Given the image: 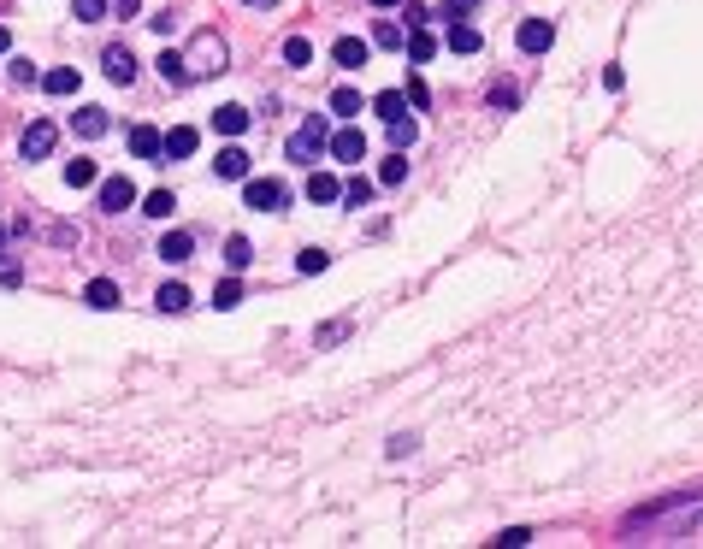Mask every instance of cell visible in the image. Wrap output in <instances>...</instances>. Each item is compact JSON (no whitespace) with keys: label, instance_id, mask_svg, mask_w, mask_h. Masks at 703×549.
<instances>
[{"label":"cell","instance_id":"cell-27","mask_svg":"<svg viewBox=\"0 0 703 549\" xmlns=\"http://www.w3.org/2000/svg\"><path fill=\"white\" fill-rule=\"evenodd\" d=\"M65 183H71V189H89V183H101L95 160H65Z\"/></svg>","mask_w":703,"mask_h":549},{"label":"cell","instance_id":"cell-19","mask_svg":"<svg viewBox=\"0 0 703 549\" xmlns=\"http://www.w3.org/2000/svg\"><path fill=\"white\" fill-rule=\"evenodd\" d=\"M444 42L455 48V54H479V42H485V36H479V30H473L467 18H455V24H449V36H444Z\"/></svg>","mask_w":703,"mask_h":549},{"label":"cell","instance_id":"cell-6","mask_svg":"<svg viewBox=\"0 0 703 549\" xmlns=\"http://www.w3.org/2000/svg\"><path fill=\"white\" fill-rule=\"evenodd\" d=\"M95 201H101V213H125V207H136V183L119 172V178H101L95 183Z\"/></svg>","mask_w":703,"mask_h":549},{"label":"cell","instance_id":"cell-44","mask_svg":"<svg viewBox=\"0 0 703 549\" xmlns=\"http://www.w3.org/2000/svg\"><path fill=\"white\" fill-rule=\"evenodd\" d=\"M107 12H119V18H136V12H142V0H107Z\"/></svg>","mask_w":703,"mask_h":549},{"label":"cell","instance_id":"cell-24","mask_svg":"<svg viewBox=\"0 0 703 549\" xmlns=\"http://www.w3.org/2000/svg\"><path fill=\"white\" fill-rule=\"evenodd\" d=\"M402 42H408V30H402L396 18H379V24H373V48H402Z\"/></svg>","mask_w":703,"mask_h":549},{"label":"cell","instance_id":"cell-20","mask_svg":"<svg viewBox=\"0 0 703 549\" xmlns=\"http://www.w3.org/2000/svg\"><path fill=\"white\" fill-rule=\"evenodd\" d=\"M402 48H408V60H414V65H426L432 54H438V36L420 24V30H408V42H402Z\"/></svg>","mask_w":703,"mask_h":549},{"label":"cell","instance_id":"cell-26","mask_svg":"<svg viewBox=\"0 0 703 549\" xmlns=\"http://www.w3.org/2000/svg\"><path fill=\"white\" fill-rule=\"evenodd\" d=\"M213 307H219V313L243 307V284H237V278H219V284H213Z\"/></svg>","mask_w":703,"mask_h":549},{"label":"cell","instance_id":"cell-34","mask_svg":"<svg viewBox=\"0 0 703 549\" xmlns=\"http://www.w3.org/2000/svg\"><path fill=\"white\" fill-rule=\"evenodd\" d=\"M343 201H349V207H367V201H373V183H367L361 172H355V178L343 183Z\"/></svg>","mask_w":703,"mask_h":549},{"label":"cell","instance_id":"cell-12","mask_svg":"<svg viewBox=\"0 0 703 549\" xmlns=\"http://www.w3.org/2000/svg\"><path fill=\"white\" fill-rule=\"evenodd\" d=\"M213 172H219L225 183H243V178H249V148H219Z\"/></svg>","mask_w":703,"mask_h":549},{"label":"cell","instance_id":"cell-36","mask_svg":"<svg viewBox=\"0 0 703 549\" xmlns=\"http://www.w3.org/2000/svg\"><path fill=\"white\" fill-rule=\"evenodd\" d=\"M414 449H420V437H414V431H396V437L384 443V455H390V461H402V455H414Z\"/></svg>","mask_w":703,"mask_h":549},{"label":"cell","instance_id":"cell-1","mask_svg":"<svg viewBox=\"0 0 703 549\" xmlns=\"http://www.w3.org/2000/svg\"><path fill=\"white\" fill-rule=\"evenodd\" d=\"M178 54H184V77H190V83H207V77H219V71L231 65V48H225L219 30H195Z\"/></svg>","mask_w":703,"mask_h":549},{"label":"cell","instance_id":"cell-8","mask_svg":"<svg viewBox=\"0 0 703 549\" xmlns=\"http://www.w3.org/2000/svg\"><path fill=\"white\" fill-rule=\"evenodd\" d=\"M107 130H113V119H107L101 107H77V113H71V136H77V142H101Z\"/></svg>","mask_w":703,"mask_h":549},{"label":"cell","instance_id":"cell-5","mask_svg":"<svg viewBox=\"0 0 703 549\" xmlns=\"http://www.w3.org/2000/svg\"><path fill=\"white\" fill-rule=\"evenodd\" d=\"M550 42H556V24L550 18H520V30H514V48L520 54H550Z\"/></svg>","mask_w":703,"mask_h":549},{"label":"cell","instance_id":"cell-45","mask_svg":"<svg viewBox=\"0 0 703 549\" xmlns=\"http://www.w3.org/2000/svg\"><path fill=\"white\" fill-rule=\"evenodd\" d=\"M243 6H255V12H266V6H278V0H243Z\"/></svg>","mask_w":703,"mask_h":549},{"label":"cell","instance_id":"cell-31","mask_svg":"<svg viewBox=\"0 0 703 549\" xmlns=\"http://www.w3.org/2000/svg\"><path fill=\"white\" fill-rule=\"evenodd\" d=\"M402 178H408V154L396 148V154H390V160H384V166H379V183H384V189H396V183H402Z\"/></svg>","mask_w":703,"mask_h":549},{"label":"cell","instance_id":"cell-49","mask_svg":"<svg viewBox=\"0 0 703 549\" xmlns=\"http://www.w3.org/2000/svg\"><path fill=\"white\" fill-rule=\"evenodd\" d=\"M698 526H703V514H698Z\"/></svg>","mask_w":703,"mask_h":549},{"label":"cell","instance_id":"cell-43","mask_svg":"<svg viewBox=\"0 0 703 549\" xmlns=\"http://www.w3.org/2000/svg\"><path fill=\"white\" fill-rule=\"evenodd\" d=\"M402 18H408V30H420V24H432V12H426V6H414V0H408V12H402Z\"/></svg>","mask_w":703,"mask_h":549},{"label":"cell","instance_id":"cell-23","mask_svg":"<svg viewBox=\"0 0 703 549\" xmlns=\"http://www.w3.org/2000/svg\"><path fill=\"white\" fill-rule=\"evenodd\" d=\"M284 65H290V71H308V65H314V42H308V36H290V42H284Z\"/></svg>","mask_w":703,"mask_h":549},{"label":"cell","instance_id":"cell-47","mask_svg":"<svg viewBox=\"0 0 703 549\" xmlns=\"http://www.w3.org/2000/svg\"><path fill=\"white\" fill-rule=\"evenodd\" d=\"M373 6H384V12H390V6H402V0H373Z\"/></svg>","mask_w":703,"mask_h":549},{"label":"cell","instance_id":"cell-42","mask_svg":"<svg viewBox=\"0 0 703 549\" xmlns=\"http://www.w3.org/2000/svg\"><path fill=\"white\" fill-rule=\"evenodd\" d=\"M473 6H479V0H444V18H449V24H455V18H467Z\"/></svg>","mask_w":703,"mask_h":549},{"label":"cell","instance_id":"cell-4","mask_svg":"<svg viewBox=\"0 0 703 549\" xmlns=\"http://www.w3.org/2000/svg\"><path fill=\"white\" fill-rule=\"evenodd\" d=\"M54 142H60V124H54V119H30V124H24V136H18V154L36 166V160H48V154H54Z\"/></svg>","mask_w":703,"mask_h":549},{"label":"cell","instance_id":"cell-11","mask_svg":"<svg viewBox=\"0 0 703 549\" xmlns=\"http://www.w3.org/2000/svg\"><path fill=\"white\" fill-rule=\"evenodd\" d=\"M367 54H373V48H367L361 36H337V42H331V60L343 65V71H361V65H367Z\"/></svg>","mask_w":703,"mask_h":549},{"label":"cell","instance_id":"cell-17","mask_svg":"<svg viewBox=\"0 0 703 549\" xmlns=\"http://www.w3.org/2000/svg\"><path fill=\"white\" fill-rule=\"evenodd\" d=\"M42 89H48L54 101H65V95H77V71H71V65H54V71H42Z\"/></svg>","mask_w":703,"mask_h":549},{"label":"cell","instance_id":"cell-9","mask_svg":"<svg viewBox=\"0 0 703 549\" xmlns=\"http://www.w3.org/2000/svg\"><path fill=\"white\" fill-rule=\"evenodd\" d=\"M195 142H201V136H195L190 124L166 130V136H160V166H166V160H190V154H195Z\"/></svg>","mask_w":703,"mask_h":549},{"label":"cell","instance_id":"cell-46","mask_svg":"<svg viewBox=\"0 0 703 549\" xmlns=\"http://www.w3.org/2000/svg\"><path fill=\"white\" fill-rule=\"evenodd\" d=\"M0 54H12V36H6V30H0Z\"/></svg>","mask_w":703,"mask_h":549},{"label":"cell","instance_id":"cell-28","mask_svg":"<svg viewBox=\"0 0 703 549\" xmlns=\"http://www.w3.org/2000/svg\"><path fill=\"white\" fill-rule=\"evenodd\" d=\"M154 307H160V313H184V307H190V290H184V284H160Z\"/></svg>","mask_w":703,"mask_h":549},{"label":"cell","instance_id":"cell-14","mask_svg":"<svg viewBox=\"0 0 703 549\" xmlns=\"http://www.w3.org/2000/svg\"><path fill=\"white\" fill-rule=\"evenodd\" d=\"M190 254H195V237H190V231H166V237H160V260H166V266H184Z\"/></svg>","mask_w":703,"mask_h":549},{"label":"cell","instance_id":"cell-35","mask_svg":"<svg viewBox=\"0 0 703 549\" xmlns=\"http://www.w3.org/2000/svg\"><path fill=\"white\" fill-rule=\"evenodd\" d=\"M325 266H331V254H325V248H302V254H296V272H308V278L325 272Z\"/></svg>","mask_w":703,"mask_h":549},{"label":"cell","instance_id":"cell-38","mask_svg":"<svg viewBox=\"0 0 703 549\" xmlns=\"http://www.w3.org/2000/svg\"><path fill=\"white\" fill-rule=\"evenodd\" d=\"M48 243H60V248H77V243H83V231H77V225H54V231H48Z\"/></svg>","mask_w":703,"mask_h":549},{"label":"cell","instance_id":"cell-29","mask_svg":"<svg viewBox=\"0 0 703 549\" xmlns=\"http://www.w3.org/2000/svg\"><path fill=\"white\" fill-rule=\"evenodd\" d=\"M331 113L337 119H361V95L355 89H331Z\"/></svg>","mask_w":703,"mask_h":549},{"label":"cell","instance_id":"cell-3","mask_svg":"<svg viewBox=\"0 0 703 549\" xmlns=\"http://www.w3.org/2000/svg\"><path fill=\"white\" fill-rule=\"evenodd\" d=\"M243 207H255V213H284V207H290V189L278 178H243Z\"/></svg>","mask_w":703,"mask_h":549},{"label":"cell","instance_id":"cell-39","mask_svg":"<svg viewBox=\"0 0 703 549\" xmlns=\"http://www.w3.org/2000/svg\"><path fill=\"white\" fill-rule=\"evenodd\" d=\"M514 101H520V89H514V83H497V89H491V107H514Z\"/></svg>","mask_w":703,"mask_h":549},{"label":"cell","instance_id":"cell-22","mask_svg":"<svg viewBox=\"0 0 703 549\" xmlns=\"http://www.w3.org/2000/svg\"><path fill=\"white\" fill-rule=\"evenodd\" d=\"M373 113H379L384 124H390V119H408V95H402V89H384V95H373Z\"/></svg>","mask_w":703,"mask_h":549},{"label":"cell","instance_id":"cell-30","mask_svg":"<svg viewBox=\"0 0 703 549\" xmlns=\"http://www.w3.org/2000/svg\"><path fill=\"white\" fill-rule=\"evenodd\" d=\"M172 207H178V195H172V189H154V195L142 201V213H148V219H172Z\"/></svg>","mask_w":703,"mask_h":549},{"label":"cell","instance_id":"cell-32","mask_svg":"<svg viewBox=\"0 0 703 549\" xmlns=\"http://www.w3.org/2000/svg\"><path fill=\"white\" fill-rule=\"evenodd\" d=\"M390 142H396V148L408 154V148L420 142V124H414V119H390Z\"/></svg>","mask_w":703,"mask_h":549},{"label":"cell","instance_id":"cell-15","mask_svg":"<svg viewBox=\"0 0 703 549\" xmlns=\"http://www.w3.org/2000/svg\"><path fill=\"white\" fill-rule=\"evenodd\" d=\"M130 154L160 166V130H154V124H136V130H130Z\"/></svg>","mask_w":703,"mask_h":549},{"label":"cell","instance_id":"cell-48","mask_svg":"<svg viewBox=\"0 0 703 549\" xmlns=\"http://www.w3.org/2000/svg\"><path fill=\"white\" fill-rule=\"evenodd\" d=\"M6 243H12V231H0V248H6Z\"/></svg>","mask_w":703,"mask_h":549},{"label":"cell","instance_id":"cell-7","mask_svg":"<svg viewBox=\"0 0 703 549\" xmlns=\"http://www.w3.org/2000/svg\"><path fill=\"white\" fill-rule=\"evenodd\" d=\"M325 148H331V160H343V166H361V160H367V136H361L355 124H349V130H337Z\"/></svg>","mask_w":703,"mask_h":549},{"label":"cell","instance_id":"cell-13","mask_svg":"<svg viewBox=\"0 0 703 549\" xmlns=\"http://www.w3.org/2000/svg\"><path fill=\"white\" fill-rule=\"evenodd\" d=\"M83 307H95V313H113V307H119V284H113V278H89V290H83Z\"/></svg>","mask_w":703,"mask_h":549},{"label":"cell","instance_id":"cell-2","mask_svg":"<svg viewBox=\"0 0 703 549\" xmlns=\"http://www.w3.org/2000/svg\"><path fill=\"white\" fill-rule=\"evenodd\" d=\"M325 142H331V124L314 113V119H308L302 130H296V136H290V142H284V154H290L296 166H314V154H320Z\"/></svg>","mask_w":703,"mask_h":549},{"label":"cell","instance_id":"cell-33","mask_svg":"<svg viewBox=\"0 0 703 549\" xmlns=\"http://www.w3.org/2000/svg\"><path fill=\"white\" fill-rule=\"evenodd\" d=\"M71 18L77 24H101L107 18V0H71Z\"/></svg>","mask_w":703,"mask_h":549},{"label":"cell","instance_id":"cell-41","mask_svg":"<svg viewBox=\"0 0 703 549\" xmlns=\"http://www.w3.org/2000/svg\"><path fill=\"white\" fill-rule=\"evenodd\" d=\"M343 337H349V319H331V325L320 331V343H343Z\"/></svg>","mask_w":703,"mask_h":549},{"label":"cell","instance_id":"cell-18","mask_svg":"<svg viewBox=\"0 0 703 549\" xmlns=\"http://www.w3.org/2000/svg\"><path fill=\"white\" fill-rule=\"evenodd\" d=\"M213 130H219V136H243V130H249V107H237V101L219 107V113H213Z\"/></svg>","mask_w":703,"mask_h":549},{"label":"cell","instance_id":"cell-40","mask_svg":"<svg viewBox=\"0 0 703 549\" xmlns=\"http://www.w3.org/2000/svg\"><path fill=\"white\" fill-rule=\"evenodd\" d=\"M497 544H503V549H520V544H532V532H526V526H509V532H503Z\"/></svg>","mask_w":703,"mask_h":549},{"label":"cell","instance_id":"cell-37","mask_svg":"<svg viewBox=\"0 0 703 549\" xmlns=\"http://www.w3.org/2000/svg\"><path fill=\"white\" fill-rule=\"evenodd\" d=\"M6 77H12L18 89H24V83H42V71H36L30 60H12V71H6Z\"/></svg>","mask_w":703,"mask_h":549},{"label":"cell","instance_id":"cell-16","mask_svg":"<svg viewBox=\"0 0 703 549\" xmlns=\"http://www.w3.org/2000/svg\"><path fill=\"white\" fill-rule=\"evenodd\" d=\"M154 65H160V83H166V89H190V77H184V54H178V48H166Z\"/></svg>","mask_w":703,"mask_h":549},{"label":"cell","instance_id":"cell-21","mask_svg":"<svg viewBox=\"0 0 703 549\" xmlns=\"http://www.w3.org/2000/svg\"><path fill=\"white\" fill-rule=\"evenodd\" d=\"M308 201H325V207L343 201V183L331 178V172H308Z\"/></svg>","mask_w":703,"mask_h":549},{"label":"cell","instance_id":"cell-10","mask_svg":"<svg viewBox=\"0 0 703 549\" xmlns=\"http://www.w3.org/2000/svg\"><path fill=\"white\" fill-rule=\"evenodd\" d=\"M101 71H107L113 83H136V54H130L125 42H113V48L101 54Z\"/></svg>","mask_w":703,"mask_h":549},{"label":"cell","instance_id":"cell-25","mask_svg":"<svg viewBox=\"0 0 703 549\" xmlns=\"http://www.w3.org/2000/svg\"><path fill=\"white\" fill-rule=\"evenodd\" d=\"M249 260H255V243H249V237H225V266H231V272H243Z\"/></svg>","mask_w":703,"mask_h":549}]
</instances>
